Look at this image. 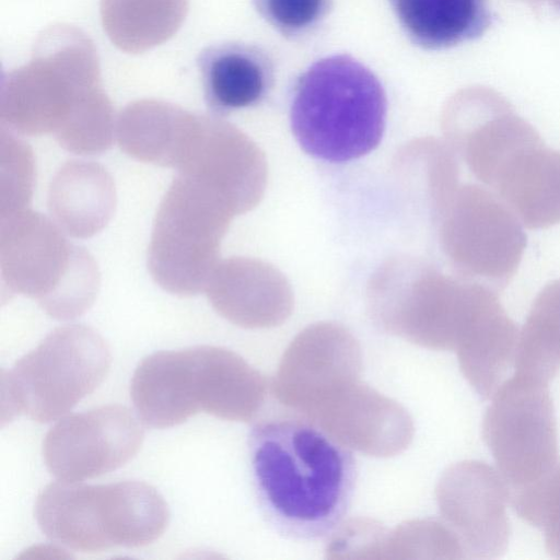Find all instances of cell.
Masks as SVG:
<instances>
[{"mask_svg":"<svg viewBox=\"0 0 560 560\" xmlns=\"http://www.w3.org/2000/svg\"><path fill=\"white\" fill-rule=\"evenodd\" d=\"M0 266L10 293L36 300L58 318L82 294L97 264L56 222L25 209L1 218Z\"/></svg>","mask_w":560,"mask_h":560,"instance_id":"cell-7","label":"cell"},{"mask_svg":"<svg viewBox=\"0 0 560 560\" xmlns=\"http://www.w3.org/2000/svg\"><path fill=\"white\" fill-rule=\"evenodd\" d=\"M233 207L219 191L177 173L153 223L148 269L165 291L192 296L205 291Z\"/></svg>","mask_w":560,"mask_h":560,"instance_id":"cell-6","label":"cell"},{"mask_svg":"<svg viewBox=\"0 0 560 560\" xmlns=\"http://www.w3.org/2000/svg\"><path fill=\"white\" fill-rule=\"evenodd\" d=\"M262 389L260 375L237 354L199 346L144 358L133 373L130 395L144 424L165 429L201 411L248 420Z\"/></svg>","mask_w":560,"mask_h":560,"instance_id":"cell-3","label":"cell"},{"mask_svg":"<svg viewBox=\"0 0 560 560\" xmlns=\"http://www.w3.org/2000/svg\"><path fill=\"white\" fill-rule=\"evenodd\" d=\"M516 514L544 532L548 553L560 559V463L541 481L510 495Z\"/></svg>","mask_w":560,"mask_h":560,"instance_id":"cell-20","label":"cell"},{"mask_svg":"<svg viewBox=\"0 0 560 560\" xmlns=\"http://www.w3.org/2000/svg\"><path fill=\"white\" fill-rule=\"evenodd\" d=\"M516 374L547 383L560 370V279L535 298L520 331Z\"/></svg>","mask_w":560,"mask_h":560,"instance_id":"cell-18","label":"cell"},{"mask_svg":"<svg viewBox=\"0 0 560 560\" xmlns=\"http://www.w3.org/2000/svg\"><path fill=\"white\" fill-rule=\"evenodd\" d=\"M518 337L516 324L495 299L458 345L462 373L481 398H491L514 368Z\"/></svg>","mask_w":560,"mask_h":560,"instance_id":"cell-17","label":"cell"},{"mask_svg":"<svg viewBox=\"0 0 560 560\" xmlns=\"http://www.w3.org/2000/svg\"><path fill=\"white\" fill-rule=\"evenodd\" d=\"M196 66L206 106L217 117L261 104L275 85L273 59L256 44L225 40L208 45L197 55Z\"/></svg>","mask_w":560,"mask_h":560,"instance_id":"cell-12","label":"cell"},{"mask_svg":"<svg viewBox=\"0 0 560 560\" xmlns=\"http://www.w3.org/2000/svg\"><path fill=\"white\" fill-rule=\"evenodd\" d=\"M492 188L524 226L560 223V151L542 143L520 153Z\"/></svg>","mask_w":560,"mask_h":560,"instance_id":"cell-15","label":"cell"},{"mask_svg":"<svg viewBox=\"0 0 560 560\" xmlns=\"http://www.w3.org/2000/svg\"><path fill=\"white\" fill-rule=\"evenodd\" d=\"M109 365V349L94 329L56 328L2 372V422L20 415L38 422L61 418L102 383Z\"/></svg>","mask_w":560,"mask_h":560,"instance_id":"cell-5","label":"cell"},{"mask_svg":"<svg viewBox=\"0 0 560 560\" xmlns=\"http://www.w3.org/2000/svg\"><path fill=\"white\" fill-rule=\"evenodd\" d=\"M491 399L482 435L512 494L538 483L560 463L555 407L547 383L516 373Z\"/></svg>","mask_w":560,"mask_h":560,"instance_id":"cell-8","label":"cell"},{"mask_svg":"<svg viewBox=\"0 0 560 560\" xmlns=\"http://www.w3.org/2000/svg\"><path fill=\"white\" fill-rule=\"evenodd\" d=\"M248 446L258 502L275 529L315 540L341 525L357 464L339 438L311 419L276 417L253 428Z\"/></svg>","mask_w":560,"mask_h":560,"instance_id":"cell-1","label":"cell"},{"mask_svg":"<svg viewBox=\"0 0 560 560\" xmlns=\"http://www.w3.org/2000/svg\"><path fill=\"white\" fill-rule=\"evenodd\" d=\"M47 205L66 234L88 238L102 231L113 217L115 184L98 163L68 161L50 183Z\"/></svg>","mask_w":560,"mask_h":560,"instance_id":"cell-14","label":"cell"},{"mask_svg":"<svg viewBox=\"0 0 560 560\" xmlns=\"http://www.w3.org/2000/svg\"><path fill=\"white\" fill-rule=\"evenodd\" d=\"M195 126L172 114H129L120 124L117 142L136 160L177 168Z\"/></svg>","mask_w":560,"mask_h":560,"instance_id":"cell-19","label":"cell"},{"mask_svg":"<svg viewBox=\"0 0 560 560\" xmlns=\"http://www.w3.org/2000/svg\"><path fill=\"white\" fill-rule=\"evenodd\" d=\"M471 101L470 117L460 141L471 171L492 188L520 153L544 142L498 92L479 89Z\"/></svg>","mask_w":560,"mask_h":560,"instance_id":"cell-13","label":"cell"},{"mask_svg":"<svg viewBox=\"0 0 560 560\" xmlns=\"http://www.w3.org/2000/svg\"><path fill=\"white\" fill-rule=\"evenodd\" d=\"M451 247L465 271L499 292L515 275L526 235L504 201L483 187H467L451 226Z\"/></svg>","mask_w":560,"mask_h":560,"instance_id":"cell-10","label":"cell"},{"mask_svg":"<svg viewBox=\"0 0 560 560\" xmlns=\"http://www.w3.org/2000/svg\"><path fill=\"white\" fill-rule=\"evenodd\" d=\"M408 40L444 50L482 36L492 23L488 0H387Z\"/></svg>","mask_w":560,"mask_h":560,"instance_id":"cell-16","label":"cell"},{"mask_svg":"<svg viewBox=\"0 0 560 560\" xmlns=\"http://www.w3.org/2000/svg\"><path fill=\"white\" fill-rule=\"evenodd\" d=\"M35 517L48 538L88 552L151 544L166 529L170 511L160 492L142 481L58 480L37 497Z\"/></svg>","mask_w":560,"mask_h":560,"instance_id":"cell-4","label":"cell"},{"mask_svg":"<svg viewBox=\"0 0 560 560\" xmlns=\"http://www.w3.org/2000/svg\"><path fill=\"white\" fill-rule=\"evenodd\" d=\"M34 186V156L31 148L12 137H1L0 217L28 209Z\"/></svg>","mask_w":560,"mask_h":560,"instance_id":"cell-22","label":"cell"},{"mask_svg":"<svg viewBox=\"0 0 560 560\" xmlns=\"http://www.w3.org/2000/svg\"><path fill=\"white\" fill-rule=\"evenodd\" d=\"M387 96L378 77L349 54L312 62L292 86L289 119L315 159L346 163L373 151L386 127Z\"/></svg>","mask_w":560,"mask_h":560,"instance_id":"cell-2","label":"cell"},{"mask_svg":"<svg viewBox=\"0 0 560 560\" xmlns=\"http://www.w3.org/2000/svg\"><path fill=\"white\" fill-rule=\"evenodd\" d=\"M438 499L465 558L494 559L506 551L510 490L499 470L480 460L458 463L443 475Z\"/></svg>","mask_w":560,"mask_h":560,"instance_id":"cell-11","label":"cell"},{"mask_svg":"<svg viewBox=\"0 0 560 560\" xmlns=\"http://www.w3.org/2000/svg\"><path fill=\"white\" fill-rule=\"evenodd\" d=\"M257 14L290 42L308 38L330 15L332 0H252Z\"/></svg>","mask_w":560,"mask_h":560,"instance_id":"cell-21","label":"cell"},{"mask_svg":"<svg viewBox=\"0 0 560 560\" xmlns=\"http://www.w3.org/2000/svg\"><path fill=\"white\" fill-rule=\"evenodd\" d=\"M143 436L127 407L107 405L60 419L45 435L43 456L59 481L80 482L121 467L138 453Z\"/></svg>","mask_w":560,"mask_h":560,"instance_id":"cell-9","label":"cell"}]
</instances>
